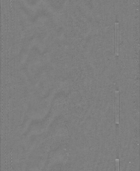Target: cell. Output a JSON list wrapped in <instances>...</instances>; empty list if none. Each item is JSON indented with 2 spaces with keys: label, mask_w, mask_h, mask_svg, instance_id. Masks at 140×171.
Returning <instances> with one entry per match:
<instances>
[{
  "label": "cell",
  "mask_w": 140,
  "mask_h": 171,
  "mask_svg": "<svg viewBox=\"0 0 140 171\" xmlns=\"http://www.w3.org/2000/svg\"><path fill=\"white\" fill-rule=\"evenodd\" d=\"M116 123L119 124V91H116Z\"/></svg>",
  "instance_id": "obj_1"
},
{
  "label": "cell",
  "mask_w": 140,
  "mask_h": 171,
  "mask_svg": "<svg viewBox=\"0 0 140 171\" xmlns=\"http://www.w3.org/2000/svg\"><path fill=\"white\" fill-rule=\"evenodd\" d=\"M115 53L119 55V23H115Z\"/></svg>",
  "instance_id": "obj_2"
},
{
  "label": "cell",
  "mask_w": 140,
  "mask_h": 171,
  "mask_svg": "<svg viewBox=\"0 0 140 171\" xmlns=\"http://www.w3.org/2000/svg\"><path fill=\"white\" fill-rule=\"evenodd\" d=\"M116 171H120L119 160L116 159Z\"/></svg>",
  "instance_id": "obj_3"
}]
</instances>
